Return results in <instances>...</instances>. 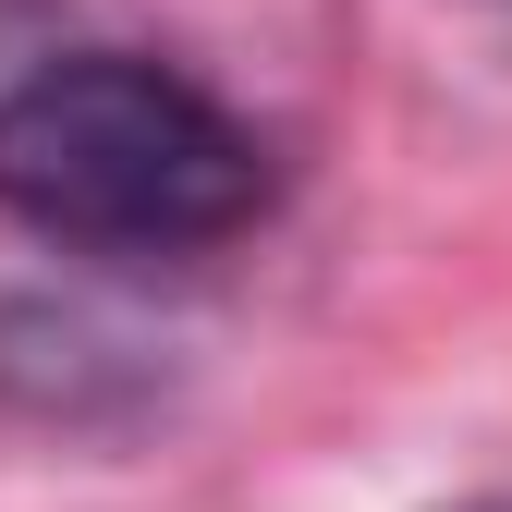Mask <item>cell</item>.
Instances as JSON below:
<instances>
[{"label": "cell", "instance_id": "obj_1", "mask_svg": "<svg viewBox=\"0 0 512 512\" xmlns=\"http://www.w3.org/2000/svg\"><path fill=\"white\" fill-rule=\"evenodd\" d=\"M0 208L74 256H196L269 208V147L147 49H61L0 86Z\"/></svg>", "mask_w": 512, "mask_h": 512}]
</instances>
